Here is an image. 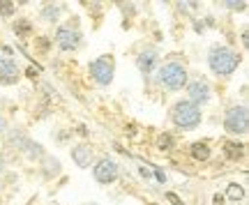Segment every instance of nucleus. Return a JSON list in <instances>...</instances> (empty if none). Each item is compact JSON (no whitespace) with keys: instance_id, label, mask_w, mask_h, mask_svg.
I'll return each mask as SVG.
<instances>
[{"instance_id":"obj_1","label":"nucleus","mask_w":249,"mask_h":205,"mask_svg":"<svg viewBox=\"0 0 249 205\" xmlns=\"http://www.w3.org/2000/svg\"><path fill=\"white\" fill-rule=\"evenodd\" d=\"M208 67L217 76H231L240 67V55L229 46H213L208 53Z\"/></svg>"},{"instance_id":"obj_2","label":"nucleus","mask_w":249,"mask_h":205,"mask_svg":"<svg viewBox=\"0 0 249 205\" xmlns=\"http://www.w3.org/2000/svg\"><path fill=\"white\" fill-rule=\"evenodd\" d=\"M171 120L180 129H196L201 125V120H203V113L189 99H180V102H176V106L171 111Z\"/></svg>"},{"instance_id":"obj_3","label":"nucleus","mask_w":249,"mask_h":205,"mask_svg":"<svg viewBox=\"0 0 249 205\" xmlns=\"http://www.w3.org/2000/svg\"><path fill=\"white\" fill-rule=\"evenodd\" d=\"M187 79H189V74H187L185 65H180V63L161 65L160 76H157V81H160L164 88H169V90H182L187 85Z\"/></svg>"},{"instance_id":"obj_4","label":"nucleus","mask_w":249,"mask_h":205,"mask_svg":"<svg viewBox=\"0 0 249 205\" xmlns=\"http://www.w3.org/2000/svg\"><path fill=\"white\" fill-rule=\"evenodd\" d=\"M224 129H226L229 134H235V136L247 134V129H249L247 106H231L229 108L226 116H224Z\"/></svg>"},{"instance_id":"obj_5","label":"nucleus","mask_w":249,"mask_h":205,"mask_svg":"<svg viewBox=\"0 0 249 205\" xmlns=\"http://www.w3.org/2000/svg\"><path fill=\"white\" fill-rule=\"evenodd\" d=\"M116 74V60L111 55H99L97 60L90 63V76L97 85H111Z\"/></svg>"},{"instance_id":"obj_6","label":"nucleus","mask_w":249,"mask_h":205,"mask_svg":"<svg viewBox=\"0 0 249 205\" xmlns=\"http://www.w3.org/2000/svg\"><path fill=\"white\" fill-rule=\"evenodd\" d=\"M92 175L97 180L99 185H113L120 175V169H118V164L113 159H108V157H102V159L92 166Z\"/></svg>"},{"instance_id":"obj_7","label":"nucleus","mask_w":249,"mask_h":205,"mask_svg":"<svg viewBox=\"0 0 249 205\" xmlns=\"http://www.w3.org/2000/svg\"><path fill=\"white\" fill-rule=\"evenodd\" d=\"M55 44L62 51H76L81 46V33L71 26H60L55 30Z\"/></svg>"},{"instance_id":"obj_8","label":"nucleus","mask_w":249,"mask_h":205,"mask_svg":"<svg viewBox=\"0 0 249 205\" xmlns=\"http://www.w3.org/2000/svg\"><path fill=\"white\" fill-rule=\"evenodd\" d=\"M187 92H189V102L198 108L210 102V85L205 79H194L192 83H187Z\"/></svg>"},{"instance_id":"obj_9","label":"nucleus","mask_w":249,"mask_h":205,"mask_svg":"<svg viewBox=\"0 0 249 205\" xmlns=\"http://www.w3.org/2000/svg\"><path fill=\"white\" fill-rule=\"evenodd\" d=\"M18 79H21V71L17 63L9 58H0V85H14Z\"/></svg>"},{"instance_id":"obj_10","label":"nucleus","mask_w":249,"mask_h":205,"mask_svg":"<svg viewBox=\"0 0 249 205\" xmlns=\"http://www.w3.org/2000/svg\"><path fill=\"white\" fill-rule=\"evenodd\" d=\"M157 63H160V53H157L155 49H145V51L136 58V67H139V71H141L143 76L152 74L155 67H157Z\"/></svg>"},{"instance_id":"obj_11","label":"nucleus","mask_w":249,"mask_h":205,"mask_svg":"<svg viewBox=\"0 0 249 205\" xmlns=\"http://www.w3.org/2000/svg\"><path fill=\"white\" fill-rule=\"evenodd\" d=\"M28 141H30V138H28V134L23 132V129H18V127H9L7 134H5V145H7L9 150L23 152V148H26Z\"/></svg>"},{"instance_id":"obj_12","label":"nucleus","mask_w":249,"mask_h":205,"mask_svg":"<svg viewBox=\"0 0 249 205\" xmlns=\"http://www.w3.org/2000/svg\"><path fill=\"white\" fill-rule=\"evenodd\" d=\"M71 161H74L79 169H90V166H92V150H90L88 145L71 148Z\"/></svg>"},{"instance_id":"obj_13","label":"nucleus","mask_w":249,"mask_h":205,"mask_svg":"<svg viewBox=\"0 0 249 205\" xmlns=\"http://www.w3.org/2000/svg\"><path fill=\"white\" fill-rule=\"evenodd\" d=\"M39 164H42V175H44L46 180H53V178H58V175L62 173L60 159H55V157H51V154H46Z\"/></svg>"},{"instance_id":"obj_14","label":"nucleus","mask_w":249,"mask_h":205,"mask_svg":"<svg viewBox=\"0 0 249 205\" xmlns=\"http://www.w3.org/2000/svg\"><path fill=\"white\" fill-rule=\"evenodd\" d=\"M23 154H26L30 161H42L46 157L44 145H42V143H37V141H28L26 148H23Z\"/></svg>"},{"instance_id":"obj_15","label":"nucleus","mask_w":249,"mask_h":205,"mask_svg":"<svg viewBox=\"0 0 249 205\" xmlns=\"http://www.w3.org/2000/svg\"><path fill=\"white\" fill-rule=\"evenodd\" d=\"M192 157H194L196 161H205V159H210V145L208 143H194L192 145Z\"/></svg>"},{"instance_id":"obj_16","label":"nucleus","mask_w":249,"mask_h":205,"mask_svg":"<svg viewBox=\"0 0 249 205\" xmlns=\"http://www.w3.org/2000/svg\"><path fill=\"white\" fill-rule=\"evenodd\" d=\"M60 12H62L60 5H46V7L42 9V18H44V21H49V23H53V21H58Z\"/></svg>"},{"instance_id":"obj_17","label":"nucleus","mask_w":249,"mask_h":205,"mask_svg":"<svg viewBox=\"0 0 249 205\" xmlns=\"http://www.w3.org/2000/svg\"><path fill=\"white\" fill-rule=\"evenodd\" d=\"M226 196L238 203V201H242V198H245V189H242V185L233 182V185H229V189H226Z\"/></svg>"},{"instance_id":"obj_18","label":"nucleus","mask_w":249,"mask_h":205,"mask_svg":"<svg viewBox=\"0 0 249 205\" xmlns=\"http://www.w3.org/2000/svg\"><path fill=\"white\" fill-rule=\"evenodd\" d=\"M242 148H245V145H240V143H226L224 152H226V157L238 159V157H242Z\"/></svg>"},{"instance_id":"obj_19","label":"nucleus","mask_w":249,"mask_h":205,"mask_svg":"<svg viewBox=\"0 0 249 205\" xmlns=\"http://www.w3.org/2000/svg\"><path fill=\"white\" fill-rule=\"evenodd\" d=\"M17 12V7H14V2H9V0H0V17L9 18L12 14Z\"/></svg>"},{"instance_id":"obj_20","label":"nucleus","mask_w":249,"mask_h":205,"mask_svg":"<svg viewBox=\"0 0 249 205\" xmlns=\"http://www.w3.org/2000/svg\"><path fill=\"white\" fill-rule=\"evenodd\" d=\"M157 148H160V150H171V148H173V136L161 134L160 138H157Z\"/></svg>"},{"instance_id":"obj_21","label":"nucleus","mask_w":249,"mask_h":205,"mask_svg":"<svg viewBox=\"0 0 249 205\" xmlns=\"http://www.w3.org/2000/svg\"><path fill=\"white\" fill-rule=\"evenodd\" d=\"M14 30H17V35H26L28 30H30V23H28L26 18H21V21L14 23Z\"/></svg>"},{"instance_id":"obj_22","label":"nucleus","mask_w":249,"mask_h":205,"mask_svg":"<svg viewBox=\"0 0 249 205\" xmlns=\"http://www.w3.org/2000/svg\"><path fill=\"white\" fill-rule=\"evenodd\" d=\"M229 9H233V12H242V9H247V5L245 2H235V0H229V2H224Z\"/></svg>"},{"instance_id":"obj_23","label":"nucleus","mask_w":249,"mask_h":205,"mask_svg":"<svg viewBox=\"0 0 249 205\" xmlns=\"http://www.w3.org/2000/svg\"><path fill=\"white\" fill-rule=\"evenodd\" d=\"M7 129H9L7 118H5V116H0V138H5V134H7Z\"/></svg>"},{"instance_id":"obj_24","label":"nucleus","mask_w":249,"mask_h":205,"mask_svg":"<svg viewBox=\"0 0 249 205\" xmlns=\"http://www.w3.org/2000/svg\"><path fill=\"white\" fill-rule=\"evenodd\" d=\"M213 205H224V196H222V194H217V196L213 198Z\"/></svg>"},{"instance_id":"obj_25","label":"nucleus","mask_w":249,"mask_h":205,"mask_svg":"<svg viewBox=\"0 0 249 205\" xmlns=\"http://www.w3.org/2000/svg\"><path fill=\"white\" fill-rule=\"evenodd\" d=\"M155 173H157V180H160V182H166V175H164L160 169H155Z\"/></svg>"},{"instance_id":"obj_26","label":"nucleus","mask_w":249,"mask_h":205,"mask_svg":"<svg viewBox=\"0 0 249 205\" xmlns=\"http://www.w3.org/2000/svg\"><path fill=\"white\" fill-rule=\"evenodd\" d=\"M5 171V159H2V154H0V173Z\"/></svg>"},{"instance_id":"obj_27","label":"nucleus","mask_w":249,"mask_h":205,"mask_svg":"<svg viewBox=\"0 0 249 205\" xmlns=\"http://www.w3.org/2000/svg\"><path fill=\"white\" fill-rule=\"evenodd\" d=\"M86 205H97V203H86Z\"/></svg>"}]
</instances>
